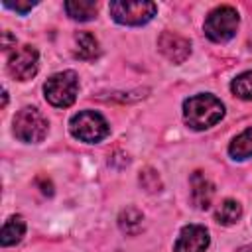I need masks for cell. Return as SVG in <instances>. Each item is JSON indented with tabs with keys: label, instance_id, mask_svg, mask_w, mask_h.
I'll return each mask as SVG.
<instances>
[{
	"label": "cell",
	"instance_id": "30bf717a",
	"mask_svg": "<svg viewBox=\"0 0 252 252\" xmlns=\"http://www.w3.org/2000/svg\"><path fill=\"white\" fill-rule=\"evenodd\" d=\"M191 183V201L197 209H209L211 201H213V195H215V187L213 183L205 177L203 171H195L189 179Z\"/></svg>",
	"mask_w": 252,
	"mask_h": 252
},
{
	"label": "cell",
	"instance_id": "e0dca14e",
	"mask_svg": "<svg viewBox=\"0 0 252 252\" xmlns=\"http://www.w3.org/2000/svg\"><path fill=\"white\" fill-rule=\"evenodd\" d=\"M230 91L234 93V96H238L242 100H252V71L240 73L230 83Z\"/></svg>",
	"mask_w": 252,
	"mask_h": 252
},
{
	"label": "cell",
	"instance_id": "2e32d148",
	"mask_svg": "<svg viewBox=\"0 0 252 252\" xmlns=\"http://www.w3.org/2000/svg\"><path fill=\"white\" fill-rule=\"evenodd\" d=\"M142 220H144L142 213L138 209H132V207L124 209L118 217V224L126 234H138L142 230Z\"/></svg>",
	"mask_w": 252,
	"mask_h": 252
},
{
	"label": "cell",
	"instance_id": "ac0fdd59",
	"mask_svg": "<svg viewBox=\"0 0 252 252\" xmlns=\"http://www.w3.org/2000/svg\"><path fill=\"white\" fill-rule=\"evenodd\" d=\"M140 183L150 193H156V191L161 189V179H159V175L152 167H146V169L140 171Z\"/></svg>",
	"mask_w": 252,
	"mask_h": 252
},
{
	"label": "cell",
	"instance_id": "8992f818",
	"mask_svg": "<svg viewBox=\"0 0 252 252\" xmlns=\"http://www.w3.org/2000/svg\"><path fill=\"white\" fill-rule=\"evenodd\" d=\"M14 136L20 142H26V144L41 142L47 136V120H45V116L33 106L22 108L14 116Z\"/></svg>",
	"mask_w": 252,
	"mask_h": 252
},
{
	"label": "cell",
	"instance_id": "3957f363",
	"mask_svg": "<svg viewBox=\"0 0 252 252\" xmlns=\"http://www.w3.org/2000/svg\"><path fill=\"white\" fill-rule=\"evenodd\" d=\"M69 132L87 144H96L110 134V126L100 112L81 110L69 120Z\"/></svg>",
	"mask_w": 252,
	"mask_h": 252
},
{
	"label": "cell",
	"instance_id": "9a60e30c",
	"mask_svg": "<svg viewBox=\"0 0 252 252\" xmlns=\"http://www.w3.org/2000/svg\"><path fill=\"white\" fill-rule=\"evenodd\" d=\"M240 217H242V207H240V203L234 201V199H224V201L219 205L217 213H215V219H217L220 224H234Z\"/></svg>",
	"mask_w": 252,
	"mask_h": 252
},
{
	"label": "cell",
	"instance_id": "7a4b0ae2",
	"mask_svg": "<svg viewBox=\"0 0 252 252\" xmlns=\"http://www.w3.org/2000/svg\"><path fill=\"white\" fill-rule=\"evenodd\" d=\"M45 100L55 108H67L75 102L79 93V79L75 71H61L51 75L43 85Z\"/></svg>",
	"mask_w": 252,
	"mask_h": 252
},
{
	"label": "cell",
	"instance_id": "9c48e42d",
	"mask_svg": "<svg viewBox=\"0 0 252 252\" xmlns=\"http://www.w3.org/2000/svg\"><path fill=\"white\" fill-rule=\"evenodd\" d=\"M158 49L171 63H183L191 55L189 39H185L183 35H179L175 32H163L158 37Z\"/></svg>",
	"mask_w": 252,
	"mask_h": 252
},
{
	"label": "cell",
	"instance_id": "7c38bea8",
	"mask_svg": "<svg viewBox=\"0 0 252 252\" xmlns=\"http://www.w3.org/2000/svg\"><path fill=\"white\" fill-rule=\"evenodd\" d=\"M24 232H26V222H24V219L18 217V215L10 217V219L4 222L2 232H0V242H2V246L18 244V242L22 240Z\"/></svg>",
	"mask_w": 252,
	"mask_h": 252
},
{
	"label": "cell",
	"instance_id": "ffe728a7",
	"mask_svg": "<svg viewBox=\"0 0 252 252\" xmlns=\"http://www.w3.org/2000/svg\"><path fill=\"white\" fill-rule=\"evenodd\" d=\"M37 181L41 183V181H43V175H39V177H37ZM41 191H43L45 195H53V187H51V183H49V181H47V183H43V185H41Z\"/></svg>",
	"mask_w": 252,
	"mask_h": 252
},
{
	"label": "cell",
	"instance_id": "8fae6325",
	"mask_svg": "<svg viewBox=\"0 0 252 252\" xmlns=\"http://www.w3.org/2000/svg\"><path fill=\"white\" fill-rule=\"evenodd\" d=\"M75 55L83 61H91L100 55L98 39L91 32H79L75 37Z\"/></svg>",
	"mask_w": 252,
	"mask_h": 252
},
{
	"label": "cell",
	"instance_id": "52a82bcc",
	"mask_svg": "<svg viewBox=\"0 0 252 252\" xmlns=\"http://www.w3.org/2000/svg\"><path fill=\"white\" fill-rule=\"evenodd\" d=\"M37 63H39L37 49L32 45H20L10 53L6 69L14 79L28 81L37 73Z\"/></svg>",
	"mask_w": 252,
	"mask_h": 252
},
{
	"label": "cell",
	"instance_id": "5bb4252c",
	"mask_svg": "<svg viewBox=\"0 0 252 252\" xmlns=\"http://www.w3.org/2000/svg\"><path fill=\"white\" fill-rule=\"evenodd\" d=\"M228 154L234 159H248V158H252V128H246L244 132H240L228 144Z\"/></svg>",
	"mask_w": 252,
	"mask_h": 252
},
{
	"label": "cell",
	"instance_id": "44dd1931",
	"mask_svg": "<svg viewBox=\"0 0 252 252\" xmlns=\"http://www.w3.org/2000/svg\"><path fill=\"white\" fill-rule=\"evenodd\" d=\"M236 252H252V244H246V246H242V248H238Z\"/></svg>",
	"mask_w": 252,
	"mask_h": 252
},
{
	"label": "cell",
	"instance_id": "277c9868",
	"mask_svg": "<svg viewBox=\"0 0 252 252\" xmlns=\"http://www.w3.org/2000/svg\"><path fill=\"white\" fill-rule=\"evenodd\" d=\"M238 22V12L232 6H219L211 10L205 20V35L215 43L228 41L236 35Z\"/></svg>",
	"mask_w": 252,
	"mask_h": 252
},
{
	"label": "cell",
	"instance_id": "d6986e66",
	"mask_svg": "<svg viewBox=\"0 0 252 252\" xmlns=\"http://www.w3.org/2000/svg\"><path fill=\"white\" fill-rule=\"evenodd\" d=\"M35 4H37V2H8V0L4 2V6H6V8L16 10L18 14H28Z\"/></svg>",
	"mask_w": 252,
	"mask_h": 252
},
{
	"label": "cell",
	"instance_id": "4fadbf2b",
	"mask_svg": "<svg viewBox=\"0 0 252 252\" xmlns=\"http://www.w3.org/2000/svg\"><path fill=\"white\" fill-rule=\"evenodd\" d=\"M65 12L71 20L89 22L96 16V4L89 2V0H69V2H65Z\"/></svg>",
	"mask_w": 252,
	"mask_h": 252
},
{
	"label": "cell",
	"instance_id": "6da1fadb",
	"mask_svg": "<svg viewBox=\"0 0 252 252\" xmlns=\"http://www.w3.org/2000/svg\"><path fill=\"white\" fill-rule=\"evenodd\" d=\"M224 116V106L215 94H195L183 102V118L193 130H207Z\"/></svg>",
	"mask_w": 252,
	"mask_h": 252
},
{
	"label": "cell",
	"instance_id": "5b68a950",
	"mask_svg": "<svg viewBox=\"0 0 252 252\" xmlns=\"http://www.w3.org/2000/svg\"><path fill=\"white\" fill-rule=\"evenodd\" d=\"M108 12L112 20L122 26H142L156 16L158 6L142 0H114L108 4Z\"/></svg>",
	"mask_w": 252,
	"mask_h": 252
},
{
	"label": "cell",
	"instance_id": "ba28073f",
	"mask_svg": "<svg viewBox=\"0 0 252 252\" xmlns=\"http://www.w3.org/2000/svg\"><path fill=\"white\" fill-rule=\"evenodd\" d=\"M211 244V236L209 230L201 224H187L181 228L175 244H173V252H205Z\"/></svg>",
	"mask_w": 252,
	"mask_h": 252
}]
</instances>
